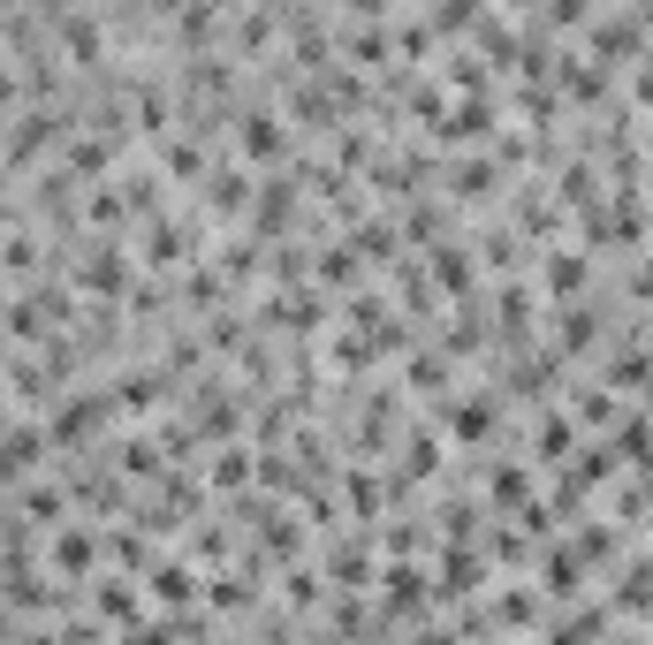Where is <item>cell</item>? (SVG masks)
<instances>
[{"instance_id": "cell-1", "label": "cell", "mask_w": 653, "mask_h": 645, "mask_svg": "<svg viewBox=\"0 0 653 645\" xmlns=\"http://www.w3.org/2000/svg\"><path fill=\"white\" fill-rule=\"evenodd\" d=\"M99 426H107V395H69V403L46 418V440H53V448H69V440H91Z\"/></svg>"}, {"instance_id": "cell-2", "label": "cell", "mask_w": 653, "mask_h": 645, "mask_svg": "<svg viewBox=\"0 0 653 645\" xmlns=\"http://www.w3.org/2000/svg\"><path fill=\"white\" fill-rule=\"evenodd\" d=\"M53 448L39 426H23V433H0V486H16V478H31L39 472V456Z\"/></svg>"}, {"instance_id": "cell-3", "label": "cell", "mask_w": 653, "mask_h": 645, "mask_svg": "<svg viewBox=\"0 0 653 645\" xmlns=\"http://www.w3.org/2000/svg\"><path fill=\"white\" fill-rule=\"evenodd\" d=\"M418 601H426V577H418V569H410V562H388V569H380V615H418Z\"/></svg>"}, {"instance_id": "cell-4", "label": "cell", "mask_w": 653, "mask_h": 645, "mask_svg": "<svg viewBox=\"0 0 653 645\" xmlns=\"http://www.w3.org/2000/svg\"><path fill=\"white\" fill-rule=\"evenodd\" d=\"M91 562H99V539L91 532H53V569L61 577H91Z\"/></svg>"}, {"instance_id": "cell-5", "label": "cell", "mask_w": 653, "mask_h": 645, "mask_svg": "<svg viewBox=\"0 0 653 645\" xmlns=\"http://www.w3.org/2000/svg\"><path fill=\"white\" fill-rule=\"evenodd\" d=\"M441 426L456 433V440H486V433H494V403H486V395H472V403L441 410Z\"/></svg>"}, {"instance_id": "cell-6", "label": "cell", "mask_w": 653, "mask_h": 645, "mask_svg": "<svg viewBox=\"0 0 653 645\" xmlns=\"http://www.w3.org/2000/svg\"><path fill=\"white\" fill-rule=\"evenodd\" d=\"M206 585H198V569H182V562H152V601H198Z\"/></svg>"}, {"instance_id": "cell-7", "label": "cell", "mask_w": 653, "mask_h": 645, "mask_svg": "<svg viewBox=\"0 0 653 645\" xmlns=\"http://www.w3.org/2000/svg\"><path fill=\"white\" fill-rule=\"evenodd\" d=\"M107 152H115L107 137H77V145L61 152V168L77 175V182H99V175H107Z\"/></svg>"}, {"instance_id": "cell-8", "label": "cell", "mask_w": 653, "mask_h": 645, "mask_svg": "<svg viewBox=\"0 0 653 645\" xmlns=\"http://www.w3.org/2000/svg\"><path fill=\"white\" fill-rule=\"evenodd\" d=\"M434 593H441V601H464V593H479V562L456 547V555L441 562V585H434Z\"/></svg>"}, {"instance_id": "cell-9", "label": "cell", "mask_w": 653, "mask_h": 645, "mask_svg": "<svg viewBox=\"0 0 653 645\" xmlns=\"http://www.w3.org/2000/svg\"><path fill=\"white\" fill-rule=\"evenodd\" d=\"M244 152H251V160H281V122H266V115H244Z\"/></svg>"}, {"instance_id": "cell-10", "label": "cell", "mask_w": 653, "mask_h": 645, "mask_svg": "<svg viewBox=\"0 0 653 645\" xmlns=\"http://www.w3.org/2000/svg\"><path fill=\"white\" fill-rule=\"evenodd\" d=\"M206 206H214V214H244V206H251V190H244V175H236V168H220L214 182H206Z\"/></svg>"}, {"instance_id": "cell-11", "label": "cell", "mask_w": 653, "mask_h": 645, "mask_svg": "<svg viewBox=\"0 0 653 645\" xmlns=\"http://www.w3.org/2000/svg\"><path fill=\"white\" fill-rule=\"evenodd\" d=\"M547 297H585V258L577 251L547 258Z\"/></svg>"}, {"instance_id": "cell-12", "label": "cell", "mask_w": 653, "mask_h": 645, "mask_svg": "<svg viewBox=\"0 0 653 645\" xmlns=\"http://www.w3.org/2000/svg\"><path fill=\"white\" fill-rule=\"evenodd\" d=\"M99 615H107V623H130V631H145V607L122 593V577H107V585H99Z\"/></svg>"}, {"instance_id": "cell-13", "label": "cell", "mask_w": 653, "mask_h": 645, "mask_svg": "<svg viewBox=\"0 0 653 645\" xmlns=\"http://www.w3.org/2000/svg\"><path fill=\"white\" fill-rule=\"evenodd\" d=\"M349 281H357V244H335L319 258V289H349Z\"/></svg>"}, {"instance_id": "cell-14", "label": "cell", "mask_w": 653, "mask_h": 645, "mask_svg": "<svg viewBox=\"0 0 653 645\" xmlns=\"http://www.w3.org/2000/svg\"><path fill=\"white\" fill-rule=\"evenodd\" d=\"M115 395H122V410H160V395H168V380H160V373H137V380H122Z\"/></svg>"}, {"instance_id": "cell-15", "label": "cell", "mask_w": 653, "mask_h": 645, "mask_svg": "<svg viewBox=\"0 0 653 645\" xmlns=\"http://www.w3.org/2000/svg\"><path fill=\"white\" fill-rule=\"evenodd\" d=\"M380 502H388V494H380V478L365 472V464H349V509H357V516H380Z\"/></svg>"}, {"instance_id": "cell-16", "label": "cell", "mask_w": 653, "mask_h": 645, "mask_svg": "<svg viewBox=\"0 0 653 645\" xmlns=\"http://www.w3.org/2000/svg\"><path fill=\"white\" fill-rule=\"evenodd\" d=\"M122 274H130V266L107 251V258H91V266H85V289H91V297H115V289H122Z\"/></svg>"}, {"instance_id": "cell-17", "label": "cell", "mask_w": 653, "mask_h": 645, "mask_svg": "<svg viewBox=\"0 0 653 645\" xmlns=\"http://www.w3.org/2000/svg\"><path fill=\"white\" fill-rule=\"evenodd\" d=\"M434 274H441V289H448V297H472V258H464V251H441Z\"/></svg>"}, {"instance_id": "cell-18", "label": "cell", "mask_w": 653, "mask_h": 645, "mask_svg": "<svg viewBox=\"0 0 653 645\" xmlns=\"http://www.w3.org/2000/svg\"><path fill=\"white\" fill-rule=\"evenodd\" d=\"M244 478H251V456H244V448H220V456H214V486H220V494H236Z\"/></svg>"}, {"instance_id": "cell-19", "label": "cell", "mask_w": 653, "mask_h": 645, "mask_svg": "<svg viewBox=\"0 0 653 645\" xmlns=\"http://www.w3.org/2000/svg\"><path fill=\"white\" fill-rule=\"evenodd\" d=\"M532 502V472H494V509H524Z\"/></svg>"}, {"instance_id": "cell-20", "label": "cell", "mask_w": 653, "mask_h": 645, "mask_svg": "<svg viewBox=\"0 0 653 645\" xmlns=\"http://www.w3.org/2000/svg\"><path fill=\"white\" fill-rule=\"evenodd\" d=\"M168 175L175 182H198V175H206V152H198V145H168Z\"/></svg>"}, {"instance_id": "cell-21", "label": "cell", "mask_w": 653, "mask_h": 645, "mask_svg": "<svg viewBox=\"0 0 653 645\" xmlns=\"http://www.w3.org/2000/svg\"><path fill=\"white\" fill-rule=\"evenodd\" d=\"M570 440H577V426H570V418H555V410H547V418H540V456H563Z\"/></svg>"}, {"instance_id": "cell-22", "label": "cell", "mask_w": 653, "mask_h": 645, "mask_svg": "<svg viewBox=\"0 0 653 645\" xmlns=\"http://www.w3.org/2000/svg\"><path fill=\"white\" fill-rule=\"evenodd\" d=\"M441 380H448V357H434V349L410 357V387H441Z\"/></svg>"}, {"instance_id": "cell-23", "label": "cell", "mask_w": 653, "mask_h": 645, "mask_svg": "<svg viewBox=\"0 0 653 645\" xmlns=\"http://www.w3.org/2000/svg\"><path fill=\"white\" fill-rule=\"evenodd\" d=\"M23 509L39 516V524H53V516H61V494H53V486H31V494H23Z\"/></svg>"}, {"instance_id": "cell-24", "label": "cell", "mask_w": 653, "mask_h": 645, "mask_svg": "<svg viewBox=\"0 0 653 645\" xmlns=\"http://www.w3.org/2000/svg\"><path fill=\"white\" fill-rule=\"evenodd\" d=\"M349 53H357V61H388V39H380V31H357Z\"/></svg>"}, {"instance_id": "cell-25", "label": "cell", "mask_w": 653, "mask_h": 645, "mask_svg": "<svg viewBox=\"0 0 653 645\" xmlns=\"http://www.w3.org/2000/svg\"><path fill=\"white\" fill-rule=\"evenodd\" d=\"M585 8H593V0H547V16H555V23H585Z\"/></svg>"}, {"instance_id": "cell-26", "label": "cell", "mask_w": 653, "mask_h": 645, "mask_svg": "<svg viewBox=\"0 0 653 645\" xmlns=\"http://www.w3.org/2000/svg\"><path fill=\"white\" fill-rule=\"evenodd\" d=\"M0 631H8V615H0Z\"/></svg>"}, {"instance_id": "cell-27", "label": "cell", "mask_w": 653, "mask_h": 645, "mask_svg": "<svg viewBox=\"0 0 653 645\" xmlns=\"http://www.w3.org/2000/svg\"><path fill=\"white\" fill-rule=\"evenodd\" d=\"M646 16H653V0H646Z\"/></svg>"}]
</instances>
